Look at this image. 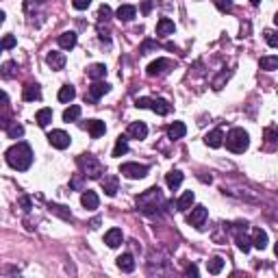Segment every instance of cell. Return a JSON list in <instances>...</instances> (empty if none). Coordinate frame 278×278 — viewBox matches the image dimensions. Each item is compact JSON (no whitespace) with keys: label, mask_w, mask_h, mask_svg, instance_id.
<instances>
[{"label":"cell","mask_w":278,"mask_h":278,"mask_svg":"<svg viewBox=\"0 0 278 278\" xmlns=\"http://www.w3.org/2000/svg\"><path fill=\"white\" fill-rule=\"evenodd\" d=\"M4 159H7V163L13 167V170L26 172L33 165V150L26 141H18V144H13L7 152H4Z\"/></svg>","instance_id":"1"},{"label":"cell","mask_w":278,"mask_h":278,"mask_svg":"<svg viewBox=\"0 0 278 278\" xmlns=\"http://www.w3.org/2000/svg\"><path fill=\"white\" fill-rule=\"evenodd\" d=\"M135 204H137V209L146 215H155L167 206L165 198H163V192L159 187H150V189H146L144 194H139L137 200H135Z\"/></svg>","instance_id":"2"},{"label":"cell","mask_w":278,"mask_h":278,"mask_svg":"<svg viewBox=\"0 0 278 278\" xmlns=\"http://www.w3.org/2000/svg\"><path fill=\"white\" fill-rule=\"evenodd\" d=\"M224 141H226V148L231 152H235V155H243V152L248 150V146H250V135H248V130L235 126V128L228 130Z\"/></svg>","instance_id":"3"},{"label":"cell","mask_w":278,"mask_h":278,"mask_svg":"<svg viewBox=\"0 0 278 278\" xmlns=\"http://www.w3.org/2000/svg\"><path fill=\"white\" fill-rule=\"evenodd\" d=\"M79 165H80V170H83V176L91 178V181H98V178H102V174H107L102 161L98 159V157H94V155H80L79 157Z\"/></svg>","instance_id":"4"},{"label":"cell","mask_w":278,"mask_h":278,"mask_svg":"<svg viewBox=\"0 0 278 278\" xmlns=\"http://www.w3.org/2000/svg\"><path fill=\"white\" fill-rule=\"evenodd\" d=\"M135 105H137L139 109H152L157 116H167V113L172 111L170 102L163 100V98H137Z\"/></svg>","instance_id":"5"},{"label":"cell","mask_w":278,"mask_h":278,"mask_svg":"<svg viewBox=\"0 0 278 278\" xmlns=\"http://www.w3.org/2000/svg\"><path fill=\"white\" fill-rule=\"evenodd\" d=\"M119 174L130 178V181H139L148 174V165H141V163H122L119 165Z\"/></svg>","instance_id":"6"},{"label":"cell","mask_w":278,"mask_h":278,"mask_svg":"<svg viewBox=\"0 0 278 278\" xmlns=\"http://www.w3.org/2000/svg\"><path fill=\"white\" fill-rule=\"evenodd\" d=\"M206 217H209V211H206V206L198 204V206H194L192 213L187 215V222H189V224H192L194 228L202 231V228H204V222H206Z\"/></svg>","instance_id":"7"},{"label":"cell","mask_w":278,"mask_h":278,"mask_svg":"<svg viewBox=\"0 0 278 278\" xmlns=\"http://www.w3.org/2000/svg\"><path fill=\"white\" fill-rule=\"evenodd\" d=\"M48 141H50V146L52 148H57V150H65L70 146V135L65 133V130L61 128H57V130H52V133H48Z\"/></svg>","instance_id":"8"},{"label":"cell","mask_w":278,"mask_h":278,"mask_svg":"<svg viewBox=\"0 0 278 278\" xmlns=\"http://www.w3.org/2000/svg\"><path fill=\"white\" fill-rule=\"evenodd\" d=\"M111 91V85L105 83V80H94V85L89 87V91H87V100H91V102H98L105 94H109Z\"/></svg>","instance_id":"9"},{"label":"cell","mask_w":278,"mask_h":278,"mask_svg":"<svg viewBox=\"0 0 278 278\" xmlns=\"http://www.w3.org/2000/svg\"><path fill=\"white\" fill-rule=\"evenodd\" d=\"M170 68H172L170 59H157V61H152L148 68H146V74H148L150 79H155V76H163Z\"/></svg>","instance_id":"10"},{"label":"cell","mask_w":278,"mask_h":278,"mask_svg":"<svg viewBox=\"0 0 278 278\" xmlns=\"http://www.w3.org/2000/svg\"><path fill=\"white\" fill-rule=\"evenodd\" d=\"M46 63L50 65L54 72H59V70L65 68V54L59 52V50H50V52L46 54Z\"/></svg>","instance_id":"11"},{"label":"cell","mask_w":278,"mask_h":278,"mask_svg":"<svg viewBox=\"0 0 278 278\" xmlns=\"http://www.w3.org/2000/svg\"><path fill=\"white\" fill-rule=\"evenodd\" d=\"M80 204H83L87 211H96L98 204H100V198H98L96 192H91V189H85L83 196H80Z\"/></svg>","instance_id":"12"},{"label":"cell","mask_w":278,"mask_h":278,"mask_svg":"<svg viewBox=\"0 0 278 278\" xmlns=\"http://www.w3.org/2000/svg\"><path fill=\"white\" fill-rule=\"evenodd\" d=\"M22 98L26 102H35V100H41V89L37 83H29L22 87Z\"/></svg>","instance_id":"13"},{"label":"cell","mask_w":278,"mask_h":278,"mask_svg":"<svg viewBox=\"0 0 278 278\" xmlns=\"http://www.w3.org/2000/svg\"><path fill=\"white\" fill-rule=\"evenodd\" d=\"M102 183V189H105V194L109 198H113V196L118 194V176L116 174H105V178H100Z\"/></svg>","instance_id":"14"},{"label":"cell","mask_w":278,"mask_h":278,"mask_svg":"<svg viewBox=\"0 0 278 278\" xmlns=\"http://www.w3.org/2000/svg\"><path fill=\"white\" fill-rule=\"evenodd\" d=\"M174 31H176V26L170 18H161L157 22V37H170L174 35Z\"/></svg>","instance_id":"15"},{"label":"cell","mask_w":278,"mask_h":278,"mask_svg":"<svg viewBox=\"0 0 278 278\" xmlns=\"http://www.w3.org/2000/svg\"><path fill=\"white\" fill-rule=\"evenodd\" d=\"M57 41H59V46H61L63 50H72V48L76 46V41H79V37H76L74 31H65V33H61V35L57 37Z\"/></svg>","instance_id":"16"},{"label":"cell","mask_w":278,"mask_h":278,"mask_svg":"<svg viewBox=\"0 0 278 278\" xmlns=\"http://www.w3.org/2000/svg\"><path fill=\"white\" fill-rule=\"evenodd\" d=\"M2 128H4V133L9 135L11 139H20L22 135H24V126L18 122H9V119H2Z\"/></svg>","instance_id":"17"},{"label":"cell","mask_w":278,"mask_h":278,"mask_svg":"<svg viewBox=\"0 0 278 278\" xmlns=\"http://www.w3.org/2000/svg\"><path fill=\"white\" fill-rule=\"evenodd\" d=\"M204 144L209 146V148H220V146L224 144V133H222V128H213L211 133H206Z\"/></svg>","instance_id":"18"},{"label":"cell","mask_w":278,"mask_h":278,"mask_svg":"<svg viewBox=\"0 0 278 278\" xmlns=\"http://www.w3.org/2000/svg\"><path fill=\"white\" fill-rule=\"evenodd\" d=\"M122 241H124V235H122V231H119V228H111V231H107L105 243L109 248H119V246H122Z\"/></svg>","instance_id":"19"},{"label":"cell","mask_w":278,"mask_h":278,"mask_svg":"<svg viewBox=\"0 0 278 278\" xmlns=\"http://www.w3.org/2000/svg\"><path fill=\"white\" fill-rule=\"evenodd\" d=\"M128 135L133 139H146L148 137V126L144 122H130L128 124Z\"/></svg>","instance_id":"20"},{"label":"cell","mask_w":278,"mask_h":278,"mask_svg":"<svg viewBox=\"0 0 278 278\" xmlns=\"http://www.w3.org/2000/svg\"><path fill=\"white\" fill-rule=\"evenodd\" d=\"M265 139V148L268 150H276L278 148V126H268L263 133Z\"/></svg>","instance_id":"21"},{"label":"cell","mask_w":278,"mask_h":278,"mask_svg":"<svg viewBox=\"0 0 278 278\" xmlns=\"http://www.w3.org/2000/svg\"><path fill=\"white\" fill-rule=\"evenodd\" d=\"M252 246L259 248V250H265L268 248V233L263 231V228H252Z\"/></svg>","instance_id":"22"},{"label":"cell","mask_w":278,"mask_h":278,"mask_svg":"<svg viewBox=\"0 0 278 278\" xmlns=\"http://www.w3.org/2000/svg\"><path fill=\"white\" fill-rule=\"evenodd\" d=\"M87 130H89L91 137L98 139L107 133V126H105V122H100V119H87Z\"/></svg>","instance_id":"23"},{"label":"cell","mask_w":278,"mask_h":278,"mask_svg":"<svg viewBox=\"0 0 278 278\" xmlns=\"http://www.w3.org/2000/svg\"><path fill=\"white\" fill-rule=\"evenodd\" d=\"M185 133H187V126H185L183 122H172L170 126H167V137H170L172 141L176 139H183Z\"/></svg>","instance_id":"24"},{"label":"cell","mask_w":278,"mask_h":278,"mask_svg":"<svg viewBox=\"0 0 278 278\" xmlns=\"http://www.w3.org/2000/svg\"><path fill=\"white\" fill-rule=\"evenodd\" d=\"M118 20L119 22H133L135 15H137V9L133 7V4H122V7L118 9Z\"/></svg>","instance_id":"25"},{"label":"cell","mask_w":278,"mask_h":278,"mask_svg":"<svg viewBox=\"0 0 278 278\" xmlns=\"http://www.w3.org/2000/svg\"><path fill=\"white\" fill-rule=\"evenodd\" d=\"M183 178H185V176H183L181 170H172V172L165 174V183H167V187H170L172 192L181 187V185H183Z\"/></svg>","instance_id":"26"},{"label":"cell","mask_w":278,"mask_h":278,"mask_svg":"<svg viewBox=\"0 0 278 278\" xmlns=\"http://www.w3.org/2000/svg\"><path fill=\"white\" fill-rule=\"evenodd\" d=\"M87 76H89L91 80H102L107 76V65L105 63H94L89 65V70H87Z\"/></svg>","instance_id":"27"},{"label":"cell","mask_w":278,"mask_h":278,"mask_svg":"<svg viewBox=\"0 0 278 278\" xmlns=\"http://www.w3.org/2000/svg\"><path fill=\"white\" fill-rule=\"evenodd\" d=\"M194 202H196V196H194V192H185L181 198H178V202H176V209L178 211H189L194 206Z\"/></svg>","instance_id":"28"},{"label":"cell","mask_w":278,"mask_h":278,"mask_svg":"<svg viewBox=\"0 0 278 278\" xmlns=\"http://www.w3.org/2000/svg\"><path fill=\"white\" fill-rule=\"evenodd\" d=\"M118 268L122 270V272H126V274H130V272L135 270V259H133V254H122V257H118Z\"/></svg>","instance_id":"29"},{"label":"cell","mask_w":278,"mask_h":278,"mask_svg":"<svg viewBox=\"0 0 278 278\" xmlns=\"http://www.w3.org/2000/svg\"><path fill=\"white\" fill-rule=\"evenodd\" d=\"M35 122L40 124L41 128H46L48 124L52 122V109H40V111L35 113Z\"/></svg>","instance_id":"30"},{"label":"cell","mask_w":278,"mask_h":278,"mask_svg":"<svg viewBox=\"0 0 278 278\" xmlns=\"http://www.w3.org/2000/svg\"><path fill=\"white\" fill-rule=\"evenodd\" d=\"M259 68L265 70V72H274V70H278V57H261L259 61Z\"/></svg>","instance_id":"31"},{"label":"cell","mask_w":278,"mask_h":278,"mask_svg":"<svg viewBox=\"0 0 278 278\" xmlns=\"http://www.w3.org/2000/svg\"><path fill=\"white\" fill-rule=\"evenodd\" d=\"M74 98H76V89L72 85H63L59 89V102H72Z\"/></svg>","instance_id":"32"},{"label":"cell","mask_w":278,"mask_h":278,"mask_svg":"<svg viewBox=\"0 0 278 278\" xmlns=\"http://www.w3.org/2000/svg\"><path fill=\"white\" fill-rule=\"evenodd\" d=\"M206 270H209V274H220V272L224 270V259L213 257L211 261H206Z\"/></svg>","instance_id":"33"},{"label":"cell","mask_w":278,"mask_h":278,"mask_svg":"<svg viewBox=\"0 0 278 278\" xmlns=\"http://www.w3.org/2000/svg\"><path fill=\"white\" fill-rule=\"evenodd\" d=\"M80 118V107L79 105H72L70 109H65L63 111V122H76V119Z\"/></svg>","instance_id":"34"},{"label":"cell","mask_w":278,"mask_h":278,"mask_svg":"<svg viewBox=\"0 0 278 278\" xmlns=\"http://www.w3.org/2000/svg\"><path fill=\"white\" fill-rule=\"evenodd\" d=\"M126 152H128V141H126V137H118L116 148H113V157H124Z\"/></svg>","instance_id":"35"},{"label":"cell","mask_w":278,"mask_h":278,"mask_svg":"<svg viewBox=\"0 0 278 278\" xmlns=\"http://www.w3.org/2000/svg\"><path fill=\"white\" fill-rule=\"evenodd\" d=\"M2 76L4 79H13V76H18V63L15 61L2 63Z\"/></svg>","instance_id":"36"},{"label":"cell","mask_w":278,"mask_h":278,"mask_svg":"<svg viewBox=\"0 0 278 278\" xmlns=\"http://www.w3.org/2000/svg\"><path fill=\"white\" fill-rule=\"evenodd\" d=\"M50 211H52V213H57L59 217H63V220H72V213H70L68 206H61V204H50Z\"/></svg>","instance_id":"37"},{"label":"cell","mask_w":278,"mask_h":278,"mask_svg":"<svg viewBox=\"0 0 278 278\" xmlns=\"http://www.w3.org/2000/svg\"><path fill=\"white\" fill-rule=\"evenodd\" d=\"M265 35V41H268V46H272V48H278V31H272V29H268L263 33Z\"/></svg>","instance_id":"38"},{"label":"cell","mask_w":278,"mask_h":278,"mask_svg":"<svg viewBox=\"0 0 278 278\" xmlns=\"http://www.w3.org/2000/svg\"><path fill=\"white\" fill-rule=\"evenodd\" d=\"M231 76H233V72H231V70H228V72H222V74H220V76H217V79L213 80V89H215V91H220V89H222V85H224L226 80L231 79Z\"/></svg>","instance_id":"39"},{"label":"cell","mask_w":278,"mask_h":278,"mask_svg":"<svg viewBox=\"0 0 278 278\" xmlns=\"http://www.w3.org/2000/svg\"><path fill=\"white\" fill-rule=\"evenodd\" d=\"M111 7H109V4H102V7L100 9H98V20H100V22H109V20H111Z\"/></svg>","instance_id":"40"},{"label":"cell","mask_w":278,"mask_h":278,"mask_svg":"<svg viewBox=\"0 0 278 278\" xmlns=\"http://www.w3.org/2000/svg\"><path fill=\"white\" fill-rule=\"evenodd\" d=\"M155 48H159V43L152 41V40H146V41L139 46V54H148L150 50H155Z\"/></svg>","instance_id":"41"},{"label":"cell","mask_w":278,"mask_h":278,"mask_svg":"<svg viewBox=\"0 0 278 278\" xmlns=\"http://www.w3.org/2000/svg\"><path fill=\"white\" fill-rule=\"evenodd\" d=\"M215 7L222 11V13H231L233 11V0H215Z\"/></svg>","instance_id":"42"},{"label":"cell","mask_w":278,"mask_h":278,"mask_svg":"<svg viewBox=\"0 0 278 278\" xmlns=\"http://www.w3.org/2000/svg\"><path fill=\"white\" fill-rule=\"evenodd\" d=\"M15 46V37L13 35H4L2 37V50H11Z\"/></svg>","instance_id":"43"},{"label":"cell","mask_w":278,"mask_h":278,"mask_svg":"<svg viewBox=\"0 0 278 278\" xmlns=\"http://www.w3.org/2000/svg\"><path fill=\"white\" fill-rule=\"evenodd\" d=\"M89 4H91V0H72V7H74V9H79V11L87 9Z\"/></svg>","instance_id":"44"},{"label":"cell","mask_w":278,"mask_h":278,"mask_svg":"<svg viewBox=\"0 0 278 278\" xmlns=\"http://www.w3.org/2000/svg\"><path fill=\"white\" fill-rule=\"evenodd\" d=\"M20 206H22V209H24V211H31V209H33L31 198H26V196H22V198H20Z\"/></svg>","instance_id":"45"},{"label":"cell","mask_w":278,"mask_h":278,"mask_svg":"<svg viewBox=\"0 0 278 278\" xmlns=\"http://www.w3.org/2000/svg\"><path fill=\"white\" fill-rule=\"evenodd\" d=\"M141 11H144V13L148 15L150 11H152V0H144V4H141Z\"/></svg>","instance_id":"46"},{"label":"cell","mask_w":278,"mask_h":278,"mask_svg":"<svg viewBox=\"0 0 278 278\" xmlns=\"http://www.w3.org/2000/svg\"><path fill=\"white\" fill-rule=\"evenodd\" d=\"M80 176H83V174H80ZM80 176H76L74 181H72V187H76V189L83 187V178H80Z\"/></svg>","instance_id":"47"},{"label":"cell","mask_w":278,"mask_h":278,"mask_svg":"<svg viewBox=\"0 0 278 278\" xmlns=\"http://www.w3.org/2000/svg\"><path fill=\"white\" fill-rule=\"evenodd\" d=\"M185 272H187L189 276H198V268H196V265H187V270Z\"/></svg>","instance_id":"48"},{"label":"cell","mask_w":278,"mask_h":278,"mask_svg":"<svg viewBox=\"0 0 278 278\" xmlns=\"http://www.w3.org/2000/svg\"><path fill=\"white\" fill-rule=\"evenodd\" d=\"M248 33H250V24L246 22V24H241V37H248Z\"/></svg>","instance_id":"49"},{"label":"cell","mask_w":278,"mask_h":278,"mask_svg":"<svg viewBox=\"0 0 278 278\" xmlns=\"http://www.w3.org/2000/svg\"><path fill=\"white\" fill-rule=\"evenodd\" d=\"M250 2H252L254 7H259V4H261V0H250Z\"/></svg>","instance_id":"50"},{"label":"cell","mask_w":278,"mask_h":278,"mask_svg":"<svg viewBox=\"0 0 278 278\" xmlns=\"http://www.w3.org/2000/svg\"><path fill=\"white\" fill-rule=\"evenodd\" d=\"M274 24L278 26V11H276V15H274Z\"/></svg>","instance_id":"51"},{"label":"cell","mask_w":278,"mask_h":278,"mask_svg":"<svg viewBox=\"0 0 278 278\" xmlns=\"http://www.w3.org/2000/svg\"><path fill=\"white\" fill-rule=\"evenodd\" d=\"M274 252H276V257H278V241H276V246H274Z\"/></svg>","instance_id":"52"}]
</instances>
